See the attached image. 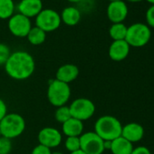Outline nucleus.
Instances as JSON below:
<instances>
[{
	"instance_id": "nucleus-2",
	"label": "nucleus",
	"mask_w": 154,
	"mask_h": 154,
	"mask_svg": "<svg viewBox=\"0 0 154 154\" xmlns=\"http://www.w3.org/2000/svg\"><path fill=\"white\" fill-rule=\"evenodd\" d=\"M122 125L114 116L103 115L94 124V132L103 140H113L122 135Z\"/></svg>"
},
{
	"instance_id": "nucleus-32",
	"label": "nucleus",
	"mask_w": 154,
	"mask_h": 154,
	"mask_svg": "<svg viewBox=\"0 0 154 154\" xmlns=\"http://www.w3.org/2000/svg\"><path fill=\"white\" fill-rule=\"evenodd\" d=\"M68 1L72 3H78V2H81L82 0H68Z\"/></svg>"
},
{
	"instance_id": "nucleus-30",
	"label": "nucleus",
	"mask_w": 154,
	"mask_h": 154,
	"mask_svg": "<svg viewBox=\"0 0 154 154\" xmlns=\"http://www.w3.org/2000/svg\"><path fill=\"white\" fill-rule=\"evenodd\" d=\"M70 154H86L85 151H83L81 149H78V150H76V151H73V152H70Z\"/></svg>"
},
{
	"instance_id": "nucleus-21",
	"label": "nucleus",
	"mask_w": 154,
	"mask_h": 154,
	"mask_svg": "<svg viewBox=\"0 0 154 154\" xmlns=\"http://www.w3.org/2000/svg\"><path fill=\"white\" fill-rule=\"evenodd\" d=\"M14 0H0V18L8 19L14 15Z\"/></svg>"
},
{
	"instance_id": "nucleus-24",
	"label": "nucleus",
	"mask_w": 154,
	"mask_h": 154,
	"mask_svg": "<svg viewBox=\"0 0 154 154\" xmlns=\"http://www.w3.org/2000/svg\"><path fill=\"white\" fill-rule=\"evenodd\" d=\"M11 54L10 48L3 43H0V66L5 65Z\"/></svg>"
},
{
	"instance_id": "nucleus-11",
	"label": "nucleus",
	"mask_w": 154,
	"mask_h": 154,
	"mask_svg": "<svg viewBox=\"0 0 154 154\" xmlns=\"http://www.w3.org/2000/svg\"><path fill=\"white\" fill-rule=\"evenodd\" d=\"M107 17L112 24L122 23L128 16V7L122 0L110 2L107 7Z\"/></svg>"
},
{
	"instance_id": "nucleus-18",
	"label": "nucleus",
	"mask_w": 154,
	"mask_h": 154,
	"mask_svg": "<svg viewBox=\"0 0 154 154\" xmlns=\"http://www.w3.org/2000/svg\"><path fill=\"white\" fill-rule=\"evenodd\" d=\"M132 149V143L122 136L112 140L110 150L112 154H131Z\"/></svg>"
},
{
	"instance_id": "nucleus-26",
	"label": "nucleus",
	"mask_w": 154,
	"mask_h": 154,
	"mask_svg": "<svg viewBox=\"0 0 154 154\" xmlns=\"http://www.w3.org/2000/svg\"><path fill=\"white\" fill-rule=\"evenodd\" d=\"M146 21L149 27L154 28V5H151L146 12Z\"/></svg>"
},
{
	"instance_id": "nucleus-36",
	"label": "nucleus",
	"mask_w": 154,
	"mask_h": 154,
	"mask_svg": "<svg viewBox=\"0 0 154 154\" xmlns=\"http://www.w3.org/2000/svg\"><path fill=\"white\" fill-rule=\"evenodd\" d=\"M0 137H1V132H0Z\"/></svg>"
},
{
	"instance_id": "nucleus-20",
	"label": "nucleus",
	"mask_w": 154,
	"mask_h": 154,
	"mask_svg": "<svg viewBox=\"0 0 154 154\" xmlns=\"http://www.w3.org/2000/svg\"><path fill=\"white\" fill-rule=\"evenodd\" d=\"M127 26L123 23L112 24L109 29V35L113 41L125 40L127 34Z\"/></svg>"
},
{
	"instance_id": "nucleus-15",
	"label": "nucleus",
	"mask_w": 154,
	"mask_h": 154,
	"mask_svg": "<svg viewBox=\"0 0 154 154\" xmlns=\"http://www.w3.org/2000/svg\"><path fill=\"white\" fill-rule=\"evenodd\" d=\"M121 136L131 143L138 142L144 136V129L140 124L137 122H130L122 126Z\"/></svg>"
},
{
	"instance_id": "nucleus-7",
	"label": "nucleus",
	"mask_w": 154,
	"mask_h": 154,
	"mask_svg": "<svg viewBox=\"0 0 154 154\" xmlns=\"http://www.w3.org/2000/svg\"><path fill=\"white\" fill-rule=\"evenodd\" d=\"M61 22L62 20L59 13L51 8L43 9L35 17V26L41 28L45 33L52 32L59 28Z\"/></svg>"
},
{
	"instance_id": "nucleus-6",
	"label": "nucleus",
	"mask_w": 154,
	"mask_h": 154,
	"mask_svg": "<svg viewBox=\"0 0 154 154\" xmlns=\"http://www.w3.org/2000/svg\"><path fill=\"white\" fill-rule=\"evenodd\" d=\"M69 109L72 118H75L81 122L89 120L95 112L94 103L87 98L75 99L70 105Z\"/></svg>"
},
{
	"instance_id": "nucleus-28",
	"label": "nucleus",
	"mask_w": 154,
	"mask_h": 154,
	"mask_svg": "<svg viewBox=\"0 0 154 154\" xmlns=\"http://www.w3.org/2000/svg\"><path fill=\"white\" fill-rule=\"evenodd\" d=\"M131 154H151L149 149L145 146H139L136 148H133Z\"/></svg>"
},
{
	"instance_id": "nucleus-25",
	"label": "nucleus",
	"mask_w": 154,
	"mask_h": 154,
	"mask_svg": "<svg viewBox=\"0 0 154 154\" xmlns=\"http://www.w3.org/2000/svg\"><path fill=\"white\" fill-rule=\"evenodd\" d=\"M12 150L11 140L1 136L0 137V154H10Z\"/></svg>"
},
{
	"instance_id": "nucleus-16",
	"label": "nucleus",
	"mask_w": 154,
	"mask_h": 154,
	"mask_svg": "<svg viewBox=\"0 0 154 154\" xmlns=\"http://www.w3.org/2000/svg\"><path fill=\"white\" fill-rule=\"evenodd\" d=\"M62 131L67 137H80L84 133V123L72 117L62 124Z\"/></svg>"
},
{
	"instance_id": "nucleus-31",
	"label": "nucleus",
	"mask_w": 154,
	"mask_h": 154,
	"mask_svg": "<svg viewBox=\"0 0 154 154\" xmlns=\"http://www.w3.org/2000/svg\"><path fill=\"white\" fill-rule=\"evenodd\" d=\"M129 2H131V3H138V2H140L142 0H127Z\"/></svg>"
},
{
	"instance_id": "nucleus-14",
	"label": "nucleus",
	"mask_w": 154,
	"mask_h": 154,
	"mask_svg": "<svg viewBox=\"0 0 154 154\" xmlns=\"http://www.w3.org/2000/svg\"><path fill=\"white\" fill-rule=\"evenodd\" d=\"M79 75V68L72 63H65L58 68L56 71V80L65 84L73 82Z\"/></svg>"
},
{
	"instance_id": "nucleus-27",
	"label": "nucleus",
	"mask_w": 154,
	"mask_h": 154,
	"mask_svg": "<svg viewBox=\"0 0 154 154\" xmlns=\"http://www.w3.org/2000/svg\"><path fill=\"white\" fill-rule=\"evenodd\" d=\"M31 154H52V151H51V149H49L44 145L38 144L37 146H35L33 149Z\"/></svg>"
},
{
	"instance_id": "nucleus-4",
	"label": "nucleus",
	"mask_w": 154,
	"mask_h": 154,
	"mask_svg": "<svg viewBox=\"0 0 154 154\" xmlns=\"http://www.w3.org/2000/svg\"><path fill=\"white\" fill-rule=\"evenodd\" d=\"M71 97V88L68 84L56 79L51 80L47 88V99L54 107H60L66 104Z\"/></svg>"
},
{
	"instance_id": "nucleus-23",
	"label": "nucleus",
	"mask_w": 154,
	"mask_h": 154,
	"mask_svg": "<svg viewBox=\"0 0 154 154\" xmlns=\"http://www.w3.org/2000/svg\"><path fill=\"white\" fill-rule=\"evenodd\" d=\"M64 146L69 152H73L80 149V137H67L64 142Z\"/></svg>"
},
{
	"instance_id": "nucleus-10",
	"label": "nucleus",
	"mask_w": 154,
	"mask_h": 154,
	"mask_svg": "<svg viewBox=\"0 0 154 154\" xmlns=\"http://www.w3.org/2000/svg\"><path fill=\"white\" fill-rule=\"evenodd\" d=\"M39 144L44 145L49 149L56 148L62 142L61 132L53 127H45L38 133Z\"/></svg>"
},
{
	"instance_id": "nucleus-17",
	"label": "nucleus",
	"mask_w": 154,
	"mask_h": 154,
	"mask_svg": "<svg viewBox=\"0 0 154 154\" xmlns=\"http://www.w3.org/2000/svg\"><path fill=\"white\" fill-rule=\"evenodd\" d=\"M61 20L67 26H75L81 20V11L74 7H66L63 9Z\"/></svg>"
},
{
	"instance_id": "nucleus-13",
	"label": "nucleus",
	"mask_w": 154,
	"mask_h": 154,
	"mask_svg": "<svg viewBox=\"0 0 154 154\" xmlns=\"http://www.w3.org/2000/svg\"><path fill=\"white\" fill-rule=\"evenodd\" d=\"M18 13L27 17H36L43 10L42 0H20L17 5Z\"/></svg>"
},
{
	"instance_id": "nucleus-19",
	"label": "nucleus",
	"mask_w": 154,
	"mask_h": 154,
	"mask_svg": "<svg viewBox=\"0 0 154 154\" xmlns=\"http://www.w3.org/2000/svg\"><path fill=\"white\" fill-rule=\"evenodd\" d=\"M28 42L34 45H42L46 38V33L37 26H32L28 35H26Z\"/></svg>"
},
{
	"instance_id": "nucleus-5",
	"label": "nucleus",
	"mask_w": 154,
	"mask_h": 154,
	"mask_svg": "<svg viewBox=\"0 0 154 154\" xmlns=\"http://www.w3.org/2000/svg\"><path fill=\"white\" fill-rule=\"evenodd\" d=\"M151 37L149 27L142 23H135L127 28L125 41L130 46L142 47L146 45Z\"/></svg>"
},
{
	"instance_id": "nucleus-34",
	"label": "nucleus",
	"mask_w": 154,
	"mask_h": 154,
	"mask_svg": "<svg viewBox=\"0 0 154 154\" xmlns=\"http://www.w3.org/2000/svg\"><path fill=\"white\" fill-rule=\"evenodd\" d=\"M52 154H63V153H62L60 151H54V152H52Z\"/></svg>"
},
{
	"instance_id": "nucleus-29",
	"label": "nucleus",
	"mask_w": 154,
	"mask_h": 154,
	"mask_svg": "<svg viewBox=\"0 0 154 154\" xmlns=\"http://www.w3.org/2000/svg\"><path fill=\"white\" fill-rule=\"evenodd\" d=\"M8 114V106L6 103L0 98V121Z\"/></svg>"
},
{
	"instance_id": "nucleus-9",
	"label": "nucleus",
	"mask_w": 154,
	"mask_h": 154,
	"mask_svg": "<svg viewBox=\"0 0 154 154\" xmlns=\"http://www.w3.org/2000/svg\"><path fill=\"white\" fill-rule=\"evenodd\" d=\"M31 28L32 23L30 18L20 13L14 14L8 18V29L15 36L26 37Z\"/></svg>"
},
{
	"instance_id": "nucleus-33",
	"label": "nucleus",
	"mask_w": 154,
	"mask_h": 154,
	"mask_svg": "<svg viewBox=\"0 0 154 154\" xmlns=\"http://www.w3.org/2000/svg\"><path fill=\"white\" fill-rule=\"evenodd\" d=\"M147 1H148L149 4H151V5H154V0H147Z\"/></svg>"
},
{
	"instance_id": "nucleus-35",
	"label": "nucleus",
	"mask_w": 154,
	"mask_h": 154,
	"mask_svg": "<svg viewBox=\"0 0 154 154\" xmlns=\"http://www.w3.org/2000/svg\"><path fill=\"white\" fill-rule=\"evenodd\" d=\"M110 2H115V1H121V0H109Z\"/></svg>"
},
{
	"instance_id": "nucleus-12",
	"label": "nucleus",
	"mask_w": 154,
	"mask_h": 154,
	"mask_svg": "<svg viewBox=\"0 0 154 154\" xmlns=\"http://www.w3.org/2000/svg\"><path fill=\"white\" fill-rule=\"evenodd\" d=\"M131 46L125 40L113 41L109 47V56L112 61L121 62L129 55Z\"/></svg>"
},
{
	"instance_id": "nucleus-22",
	"label": "nucleus",
	"mask_w": 154,
	"mask_h": 154,
	"mask_svg": "<svg viewBox=\"0 0 154 154\" xmlns=\"http://www.w3.org/2000/svg\"><path fill=\"white\" fill-rule=\"evenodd\" d=\"M54 118L55 120L60 122V123H63L66 121H68L70 118H72V114L69 109V106L63 105V106H60L57 107L55 112H54Z\"/></svg>"
},
{
	"instance_id": "nucleus-1",
	"label": "nucleus",
	"mask_w": 154,
	"mask_h": 154,
	"mask_svg": "<svg viewBox=\"0 0 154 154\" xmlns=\"http://www.w3.org/2000/svg\"><path fill=\"white\" fill-rule=\"evenodd\" d=\"M5 66L6 72L12 79L26 80L34 73L35 63L33 56L26 51L11 53Z\"/></svg>"
},
{
	"instance_id": "nucleus-8",
	"label": "nucleus",
	"mask_w": 154,
	"mask_h": 154,
	"mask_svg": "<svg viewBox=\"0 0 154 154\" xmlns=\"http://www.w3.org/2000/svg\"><path fill=\"white\" fill-rule=\"evenodd\" d=\"M81 149L86 154H103L104 149V140L94 131H88L80 136Z\"/></svg>"
},
{
	"instance_id": "nucleus-3",
	"label": "nucleus",
	"mask_w": 154,
	"mask_h": 154,
	"mask_svg": "<svg viewBox=\"0 0 154 154\" xmlns=\"http://www.w3.org/2000/svg\"><path fill=\"white\" fill-rule=\"evenodd\" d=\"M26 129L25 119L18 113H8L0 121L1 136L9 140L20 136Z\"/></svg>"
}]
</instances>
